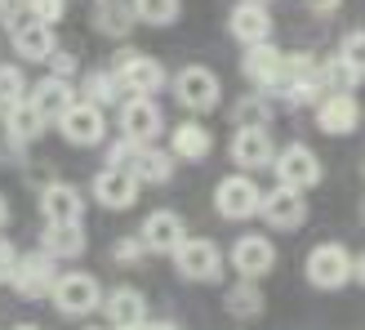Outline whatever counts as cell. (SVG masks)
<instances>
[{"label":"cell","instance_id":"cell-10","mask_svg":"<svg viewBox=\"0 0 365 330\" xmlns=\"http://www.w3.org/2000/svg\"><path fill=\"white\" fill-rule=\"evenodd\" d=\"M272 94H281L285 103H317L321 81H317V63L307 54H285L281 59V81Z\"/></svg>","mask_w":365,"mask_h":330},{"label":"cell","instance_id":"cell-39","mask_svg":"<svg viewBox=\"0 0 365 330\" xmlns=\"http://www.w3.org/2000/svg\"><path fill=\"white\" fill-rule=\"evenodd\" d=\"M45 63H53V71H49V76H71V71H76V54H67V49H53Z\"/></svg>","mask_w":365,"mask_h":330},{"label":"cell","instance_id":"cell-29","mask_svg":"<svg viewBox=\"0 0 365 330\" xmlns=\"http://www.w3.org/2000/svg\"><path fill=\"white\" fill-rule=\"evenodd\" d=\"M138 23L134 18V5H125V0H98V9H94V27L103 36H130V27Z\"/></svg>","mask_w":365,"mask_h":330},{"label":"cell","instance_id":"cell-9","mask_svg":"<svg viewBox=\"0 0 365 330\" xmlns=\"http://www.w3.org/2000/svg\"><path fill=\"white\" fill-rule=\"evenodd\" d=\"M259 214L267 219V228H277V232H294L307 224V201L299 188H285V183H277L272 192L259 196Z\"/></svg>","mask_w":365,"mask_h":330},{"label":"cell","instance_id":"cell-28","mask_svg":"<svg viewBox=\"0 0 365 330\" xmlns=\"http://www.w3.org/2000/svg\"><path fill=\"white\" fill-rule=\"evenodd\" d=\"M5 125H9V139L14 143H36V139L45 134V116L36 112L27 99L14 103V107H5Z\"/></svg>","mask_w":365,"mask_h":330},{"label":"cell","instance_id":"cell-46","mask_svg":"<svg viewBox=\"0 0 365 330\" xmlns=\"http://www.w3.org/2000/svg\"><path fill=\"white\" fill-rule=\"evenodd\" d=\"M14 330H41V326H31V321H23V326H14Z\"/></svg>","mask_w":365,"mask_h":330},{"label":"cell","instance_id":"cell-42","mask_svg":"<svg viewBox=\"0 0 365 330\" xmlns=\"http://www.w3.org/2000/svg\"><path fill=\"white\" fill-rule=\"evenodd\" d=\"M303 5H307V9H317V14H334L343 0H303Z\"/></svg>","mask_w":365,"mask_h":330},{"label":"cell","instance_id":"cell-41","mask_svg":"<svg viewBox=\"0 0 365 330\" xmlns=\"http://www.w3.org/2000/svg\"><path fill=\"white\" fill-rule=\"evenodd\" d=\"M18 14H27V0H0V18L5 23H14Z\"/></svg>","mask_w":365,"mask_h":330},{"label":"cell","instance_id":"cell-37","mask_svg":"<svg viewBox=\"0 0 365 330\" xmlns=\"http://www.w3.org/2000/svg\"><path fill=\"white\" fill-rule=\"evenodd\" d=\"M138 148H143V143H134V139L120 134V143H112V152H107V165H120V170H130L134 156H138Z\"/></svg>","mask_w":365,"mask_h":330},{"label":"cell","instance_id":"cell-31","mask_svg":"<svg viewBox=\"0 0 365 330\" xmlns=\"http://www.w3.org/2000/svg\"><path fill=\"white\" fill-rule=\"evenodd\" d=\"M125 99V89L120 81L112 76V71H89L85 76V103H94V107H112Z\"/></svg>","mask_w":365,"mask_h":330},{"label":"cell","instance_id":"cell-44","mask_svg":"<svg viewBox=\"0 0 365 330\" xmlns=\"http://www.w3.org/2000/svg\"><path fill=\"white\" fill-rule=\"evenodd\" d=\"M138 330H178V326H174V321H143Z\"/></svg>","mask_w":365,"mask_h":330},{"label":"cell","instance_id":"cell-3","mask_svg":"<svg viewBox=\"0 0 365 330\" xmlns=\"http://www.w3.org/2000/svg\"><path fill=\"white\" fill-rule=\"evenodd\" d=\"M49 299L63 317H89V313H98V304H103V286L89 277V272H58Z\"/></svg>","mask_w":365,"mask_h":330},{"label":"cell","instance_id":"cell-4","mask_svg":"<svg viewBox=\"0 0 365 330\" xmlns=\"http://www.w3.org/2000/svg\"><path fill=\"white\" fill-rule=\"evenodd\" d=\"M259 183H254L245 170L241 174H227V179H218V188H214V210L232 219V224H245V219L259 214Z\"/></svg>","mask_w":365,"mask_h":330},{"label":"cell","instance_id":"cell-1","mask_svg":"<svg viewBox=\"0 0 365 330\" xmlns=\"http://www.w3.org/2000/svg\"><path fill=\"white\" fill-rule=\"evenodd\" d=\"M303 272H307V281H312L317 290H343L352 281V254L339 241H321V246L307 250Z\"/></svg>","mask_w":365,"mask_h":330},{"label":"cell","instance_id":"cell-24","mask_svg":"<svg viewBox=\"0 0 365 330\" xmlns=\"http://www.w3.org/2000/svg\"><path fill=\"white\" fill-rule=\"evenodd\" d=\"M85 232H81V224H45V232H41V250L49 254L53 264H67V259H81L85 254Z\"/></svg>","mask_w":365,"mask_h":330},{"label":"cell","instance_id":"cell-43","mask_svg":"<svg viewBox=\"0 0 365 330\" xmlns=\"http://www.w3.org/2000/svg\"><path fill=\"white\" fill-rule=\"evenodd\" d=\"M352 281H361V286H365V250L352 259Z\"/></svg>","mask_w":365,"mask_h":330},{"label":"cell","instance_id":"cell-11","mask_svg":"<svg viewBox=\"0 0 365 330\" xmlns=\"http://www.w3.org/2000/svg\"><path fill=\"white\" fill-rule=\"evenodd\" d=\"M53 125H58V134H63L67 143H76V148H94V143H103V134H107L103 107L85 103V99H76Z\"/></svg>","mask_w":365,"mask_h":330},{"label":"cell","instance_id":"cell-48","mask_svg":"<svg viewBox=\"0 0 365 330\" xmlns=\"http://www.w3.org/2000/svg\"><path fill=\"white\" fill-rule=\"evenodd\" d=\"M361 224H365V206H361Z\"/></svg>","mask_w":365,"mask_h":330},{"label":"cell","instance_id":"cell-17","mask_svg":"<svg viewBox=\"0 0 365 330\" xmlns=\"http://www.w3.org/2000/svg\"><path fill=\"white\" fill-rule=\"evenodd\" d=\"M356 125H361V103H356V94H325L317 103V130L321 134L343 139V134H352Z\"/></svg>","mask_w":365,"mask_h":330},{"label":"cell","instance_id":"cell-27","mask_svg":"<svg viewBox=\"0 0 365 330\" xmlns=\"http://www.w3.org/2000/svg\"><path fill=\"white\" fill-rule=\"evenodd\" d=\"M317 81L325 94H356V85H361V71L343 59V54H334V59H325L317 67Z\"/></svg>","mask_w":365,"mask_h":330},{"label":"cell","instance_id":"cell-25","mask_svg":"<svg viewBox=\"0 0 365 330\" xmlns=\"http://www.w3.org/2000/svg\"><path fill=\"white\" fill-rule=\"evenodd\" d=\"M170 152L178 161H205L214 152V130L200 121H178L174 125V139H170Z\"/></svg>","mask_w":365,"mask_h":330},{"label":"cell","instance_id":"cell-22","mask_svg":"<svg viewBox=\"0 0 365 330\" xmlns=\"http://www.w3.org/2000/svg\"><path fill=\"white\" fill-rule=\"evenodd\" d=\"M281 59L285 54L272 45V41H263V45H245V76L254 81L263 89V94H272V89H277V81H281Z\"/></svg>","mask_w":365,"mask_h":330},{"label":"cell","instance_id":"cell-32","mask_svg":"<svg viewBox=\"0 0 365 330\" xmlns=\"http://www.w3.org/2000/svg\"><path fill=\"white\" fill-rule=\"evenodd\" d=\"M130 5L138 23H152V27H170L182 14V0H130Z\"/></svg>","mask_w":365,"mask_h":330},{"label":"cell","instance_id":"cell-40","mask_svg":"<svg viewBox=\"0 0 365 330\" xmlns=\"http://www.w3.org/2000/svg\"><path fill=\"white\" fill-rule=\"evenodd\" d=\"M14 264H18V250H14V241H5V236H0V286H5V281L14 277Z\"/></svg>","mask_w":365,"mask_h":330},{"label":"cell","instance_id":"cell-5","mask_svg":"<svg viewBox=\"0 0 365 330\" xmlns=\"http://www.w3.org/2000/svg\"><path fill=\"white\" fill-rule=\"evenodd\" d=\"M272 170H277V183H285V188H299V192L317 188V183L325 179L321 161H317V152L307 148V143H289V148H281L277 156H272Z\"/></svg>","mask_w":365,"mask_h":330},{"label":"cell","instance_id":"cell-14","mask_svg":"<svg viewBox=\"0 0 365 330\" xmlns=\"http://www.w3.org/2000/svg\"><path fill=\"white\" fill-rule=\"evenodd\" d=\"M89 192H94V201L103 210H130L138 201V179L130 170H120V165H103L94 174V183H89Z\"/></svg>","mask_w":365,"mask_h":330},{"label":"cell","instance_id":"cell-35","mask_svg":"<svg viewBox=\"0 0 365 330\" xmlns=\"http://www.w3.org/2000/svg\"><path fill=\"white\" fill-rule=\"evenodd\" d=\"M63 9H67V0H27V14L36 23H49V27L63 18Z\"/></svg>","mask_w":365,"mask_h":330},{"label":"cell","instance_id":"cell-12","mask_svg":"<svg viewBox=\"0 0 365 330\" xmlns=\"http://www.w3.org/2000/svg\"><path fill=\"white\" fill-rule=\"evenodd\" d=\"M53 281H58V268H53V259H49L45 250H41V254H18L9 286H14L23 299H49Z\"/></svg>","mask_w":365,"mask_h":330},{"label":"cell","instance_id":"cell-34","mask_svg":"<svg viewBox=\"0 0 365 330\" xmlns=\"http://www.w3.org/2000/svg\"><path fill=\"white\" fill-rule=\"evenodd\" d=\"M23 99H27V76H23V67L5 63V67H0V112H5V107H14V103H23Z\"/></svg>","mask_w":365,"mask_h":330},{"label":"cell","instance_id":"cell-21","mask_svg":"<svg viewBox=\"0 0 365 330\" xmlns=\"http://www.w3.org/2000/svg\"><path fill=\"white\" fill-rule=\"evenodd\" d=\"M41 214L45 224H81L85 219V196L71 183H49L41 192Z\"/></svg>","mask_w":365,"mask_h":330},{"label":"cell","instance_id":"cell-16","mask_svg":"<svg viewBox=\"0 0 365 330\" xmlns=\"http://www.w3.org/2000/svg\"><path fill=\"white\" fill-rule=\"evenodd\" d=\"M138 241L152 254H174L187 241V224H182V214H174V210H152L138 228Z\"/></svg>","mask_w":365,"mask_h":330},{"label":"cell","instance_id":"cell-15","mask_svg":"<svg viewBox=\"0 0 365 330\" xmlns=\"http://www.w3.org/2000/svg\"><path fill=\"white\" fill-rule=\"evenodd\" d=\"M232 268L241 272V277H250V281L267 277V272L277 268V246H272V236H259V232L236 236V246H232Z\"/></svg>","mask_w":365,"mask_h":330},{"label":"cell","instance_id":"cell-26","mask_svg":"<svg viewBox=\"0 0 365 330\" xmlns=\"http://www.w3.org/2000/svg\"><path fill=\"white\" fill-rule=\"evenodd\" d=\"M130 174H134L138 183H152V188H160V183L174 179V152L156 148V143H143L138 156H134V165H130Z\"/></svg>","mask_w":365,"mask_h":330},{"label":"cell","instance_id":"cell-45","mask_svg":"<svg viewBox=\"0 0 365 330\" xmlns=\"http://www.w3.org/2000/svg\"><path fill=\"white\" fill-rule=\"evenodd\" d=\"M5 224H9V201L0 196V228H5Z\"/></svg>","mask_w":365,"mask_h":330},{"label":"cell","instance_id":"cell-8","mask_svg":"<svg viewBox=\"0 0 365 330\" xmlns=\"http://www.w3.org/2000/svg\"><path fill=\"white\" fill-rule=\"evenodd\" d=\"M160 130H165V112L156 107V99L125 94V103H120V134L134 139V143H156Z\"/></svg>","mask_w":365,"mask_h":330},{"label":"cell","instance_id":"cell-38","mask_svg":"<svg viewBox=\"0 0 365 330\" xmlns=\"http://www.w3.org/2000/svg\"><path fill=\"white\" fill-rule=\"evenodd\" d=\"M143 254H148V246H143L138 236H120V241L112 246V259H116V264H138Z\"/></svg>","mask_w":365,"mask_h":330},{"label":"cell","instance_id":"cell-7","mask_svg":"<svg viewBox=\"0 0 365 330\" xmlns=\"http://www.w3.org/2000/svg\"><path fill=\"white\" fill-rule=\"evenodd\" d=\"M174 268L187 281H218L223 277V250H218L210 236H187L174 250Z\"/></svg>","mask_w":365,"mask_h":330},{"label":"cell","instance_id":"cell-13","mask_svg":"<svg viewBox=\"0 0 365 330\" xmlns=\"http://www.w3.org/2000/svg\"><path fill=\"white\" fill-rule=\"evenodd\" d=\"M5 27H9L14 54H18L23 63H45L49 54L58 49V45H53V27H49V23H36L31 14H18L14 23H5Z\"/></svg>","mask_w":365,"mask_h":330},{"label":"cell","instance_id":"cell-20","mask_svg":"<svg viewBox=\"0 0 365 330\" xmlns=\"http://www.w3.org/2000/svg\"><path fill=\"white\" fill-rule=\"evenodd\" d=\"M27 103L45 116V125H53V121H58L71 103H76V89H71V81H67V76H45V81L27 85Z\"/></svg>","mask_w":365,"mask_h":330},{"label":"cell","instance_id":"cell-2","mask_svg":"<svg viewBox=\"0 0 365 330\" xmlns=\"http://www.w3.org/2000/svg\"><path fill=\"white\" fill-rule=\"evenodd\" d=\"M112 76L120 81L125 94H148V99H156L160 89H165V67H160L152 54H134V49H120L116 54Z\"/></svg>","mask_w":365,"mask_h":330},{"label":"cell","instance_id":"cell-47","mask_svg":"<svg viewBox=\"0 0 365 330\" xmlns=\"http://www.w3.org/2000/svg\"><path fill=\"white\" fill-rule=\"evenodd\" d=\"M245 5H272V0H245Z\"/></svg>","mask_w":365,"mask_h":330},{"label":"cell","instance_id":"cell-49","mask_svg":"<svg viewBox=\"0 0 365 330\" xmlns=\"http://www.w3.org/2000/svg\"><path fill=\"white\" fill-rule=\"evenodd\" d=\"M89 330H98V326H89Z\"/></svg>","mask_w":365,"mask_h":330},{"label":"cell","instance_id":"cell-19","mask_svg":"<svg viewBox=\"0 0 365 330\" xmlns=\"http://www.w3.org/2000/svg\"><path fill=\"white\" fill-rule=\"evenodd\" d=\"M272 156H277V148H272V134L267 130H254V125H236L232 134V161L236 170H263V165H272Z\"/></svg>","mask_w":365,"mask_h":330},{"label":"cell","instance_id":"cell-36","mask_svg":"<svg viewBox=\"0 0 365 330\" xmlns=\"http://www.w3.org/2000/svg\"><path fill=\"white\" fill-rule=\"evenodd\" d=\"M339 54L365 76V31H348V36H343V49H339Z\"/></svg>","mask_w":365,"mask_h":330},{"label":"cell","instance_id":"cell-23","mask_svg":"<svg viewBox=\"0 0 365 330\" xmlns=\"http://www.w3.org/2000/svg\"><path fill=\"white\" fill-rule=\"evenodd\" d=\"M227 27H232V36L241 45H263V41H272V14H267V5H236L232 14H227Z\"/></svg>","mask_w":365,"mask_h":330},{"label":"cell","instance_id":"cell-30","mask_svg":"<svg viewBox=\"0 0 365 330\" xmlns=\"http://www.w3.org/2000/svg\"><path fill=\"white\" fill-rule=\"evenodd\" d=\"M227 313L232 317H259L263 313V290H259V281H250V277H241L232 290H227Z\"/></svg>","mask_w":365,"mask_h":330},{"label":"cell","instance_id":"cell-18","mask_svg":"<svg viewBox=\"0 0 365 330\" xmlns=\"http://www.w3.org/2000/svg\"><path fill=\"white\" fill-rule=\"evenodd\" d=\"M98 308L107 313V330H138L148 321V299H143V290H134V286H116Z\"/></svg>","mask_w":365,"mask_h":330},{"label":"cell","instance_id":"cell-33","mask_svg":"<svg viewBox=\"0 0 365 330\" xmlns=\"http://www.w3.org/2000/svg\"><path fill=\"white\" fill-rule=\"evenodd\" d=\"M272 121V103L267 94H250L232 107V125H254V130H263V125Z\"/></svg>","mask_w":365,"mask_h":330},{"label":"cell","instance_id":"cell-6","mask_svg":"<svg viewBox=\"0 0 365 330\" xmlns=\"http://www.w3.org/2000/svg\"><path fill=\"white\" fill-rule=\"evenodd\" d=\"M174 99L187 107V112H214L218 99H223V85H218V76L210 67L192 63V67H182L174 76Z\"/></svg>","mask_w":365,"mask_h":330}]
</instances>
